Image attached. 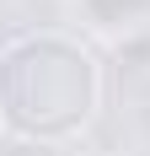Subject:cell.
<instances>
[{
  "label": "cell",
  "instance_id": "6da1fadb",
  "mask_svg": "<svg viewBox=\"0 0 150 156\" xmlns=\"http://www.w3.org/2000/svg\"><path fill=\"white\" fill-rule=\"evenodd\" d=\"M107 76L86 38L27 32L0 48V135L16 145H70L102 108Z\"/></svg>",
  "mask_w": 150,
  "mask_h": 156
},
{
  "label": "cell",
  "instance_id": "7a4b0ae2",
  "mask_svg": "<svg viewBox=\"0 0 150 156\" xmlns=\"http://www.w3.org/2000/svg\"><path fill=\"white\" fill-rule=\"evenodd\" d=\"M75 22L97 43H129L150 32V0H75Z\"/></svg>",
  "mask_w": 150,
  "mask_h": 156
}]
</instances>
